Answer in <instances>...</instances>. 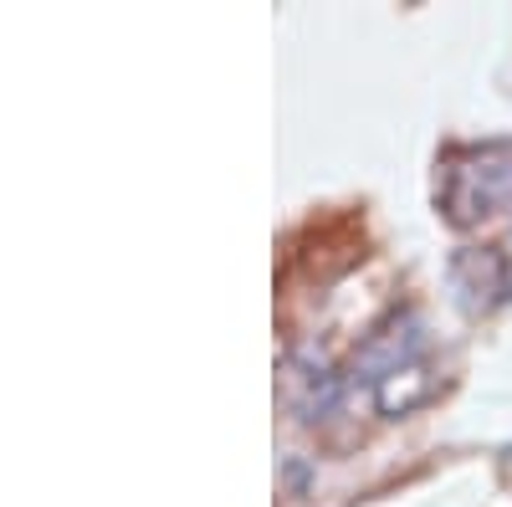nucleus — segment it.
I'll use <instances>...</instances> for the list:
<instances>
[{"label":"nucleus","mask_w":512,"mask_h":507,"mask_svg":"<svg viewBox=\"0 0 512 507\" xmlns=\"http://www.w3.org/2000/svg\"><path fill=\"white\" fill-rule=\"evenodd\" d=\"M436 205L461 231L512 210V139L451 149L441 159V175H436Z\"/></svg>","instance_id":"f257e3e1"},{"label":"nucleus","mask_w":512,"mask_h":507,"mask_svg":"<svg viewBox=\"0 0 512 507\" xmlns=\"http://www.w3.org/2000/svg\"><path fill=\"white\" fill-rule=\"evenodd\" d=\"M431 395H436V369L425 364V359H405L400 369H390L374 385V405H379V415H390V420L420 410Z\"/></svg>","instance_id":"f03ea898"}]
</instances>
